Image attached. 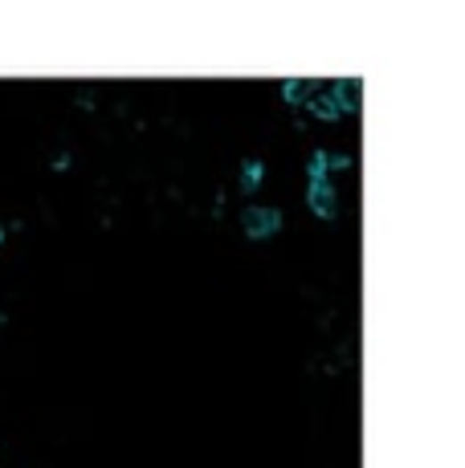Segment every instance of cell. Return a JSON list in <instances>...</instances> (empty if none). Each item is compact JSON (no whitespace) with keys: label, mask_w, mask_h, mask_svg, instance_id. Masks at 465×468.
Returning a JSON list of instances; mask_svg holds the SVG:
<instances>
[{"label":"cell","mask_w":465,"mask_h":468,"mask_svg":"<svg viewBox=\"0 0 465 468\" xmlns=\"http://www.w3.org/2000/svg\"><path fill=\"white\" fill-rule=\"evenodd\" d=\"M310 208L319 212V216H335V208H339V204H335V188H330L327 180L310 183Z\"/></svg>","instance_id":"cell-2"},{"label":"cell","mask_w":465,"mask_h":468,"mask_svg":"<svg viewBox=\"0 0 465 468\" xmlns=\"http://www.w3.org/2000/svg\"><path fill=\"white\" fill-rule=\"evenodd\" d=\"M281 94H286V102L298 106L302 98L310 94V82H306V77H290V82H281Z\"/></svg>","instance_id":"cell-4"},{"label":"cell","mask_w":465,"mask_h":468,"mask_svg":"<svg viewBox=\"0 0 465 468\" xmlns=\"http://www.w3.org/2000/svg\"><path fill=\"white\" fill-rule=\"evenodd\" d=\"M257 183H262V163H257V159H245V163H241V188L253 191Z\"/></svg>","instance_id":"cell-5"},{"label":"cell","mask_w":465,"mask_h":468,"mask_svg":"<svg viewBox=\"0 0 465 468\" xmlns=\"http://www.w3.org/2000/svg\"><path fill=\"white\" fill-rule=\"evenodd\" d=\"M310 106H314V115H319V118H339V115H343L339 90H322V94L314 98V102H310Z\"/></svg>","instance_id":"cell-3"},{"label":"cell","mask_w":465,"mask_h":468,"mask_svg":"<svg viewBox=\"0 0 465 468\" xmlns=\"http://www.w3.org/2000/svg\"><path fill=\"white\" fill-rule=\"evenodd\" d=\"M327 159H330L327 151H314V155H310V167H306L310 183H314V180H327Z\"/></svg>","instance_id":"cell-6"},{"label":"cell","mask_w":465,"mask_h":468,"mask_svg":"<svg viewBox=\"0 0 465 468\" xmlns=\"http://www.w3.org/2000/svg\"><path fill=\"white\" fill-rule=\"evenodd\" d=\"M241 229L249 232L253 240L273 237V232L281 229V212L278 208H262V204H249V208L241 212Z\"/></svg>","instance_id":"cell-1"}]
</instances>
